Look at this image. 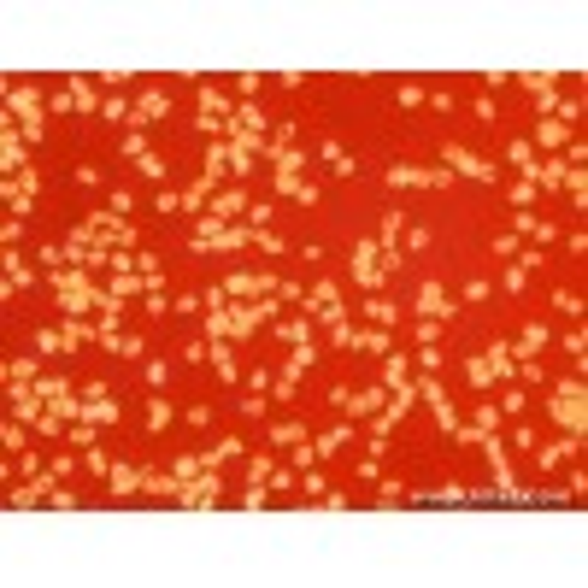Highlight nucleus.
I'll return each instance as SVG.
<instances>
[{"label":"nucleus","instance_id":"obj_7","mask_svg":"<svg viewBox=\"0 0 588 588\" xmlns=\"http://www.w3.org/2000/svg\"><path fill=\"white\" fill-rule=\"evenodd\" d=\"M147 423H153V430H159V423H171V406H165V400H153V406H147Z\"/></svg>","mask_w":588,"mask_h":588},{"label":"nucleus","instance_id":"obj_9","mask_svg":"<svg viewBox=\"0 0 588 588\" xmlns=\"http://www.w3.org/2000/svg\"><path fill=\"white\" fill-rule=\"evenodd\" d=\"M365 312H371V318H377V324H395V306H388V300H371V306H365Z\"/></svg>","mask_w":588,"mask_h":588},{"label":"nucleus","instance_id":"obj_3","mask_svg":"<svg viewBox=\"0 0 588 588\" xmlns=\"http://www.w3.org/2000/svg\"><path fill=\"white\" fill-rule=\"evenodd\" d=\"M506 159H512L518 171H535V153H530V141H512V147H506Z\"/></svg>","mask_w":588,"mask_h":588},{"label":"nucleus","instance_id":"obj_4","mask_svg":"<svg viewBox=\"0 0 588 588\" xmlns=\"http://www.w3.org/2000/svg\"><path fill=\"white\" fill-rule=\"evenodd\" d=\"M353 347H365V353H388V335H383V330H365V335H353Z\"/></svg>","mask_w":588,"mask_h":588},{"label":"nucleus","instance_id":"obj_1","mask_svg":"<svg viewBox=\"0 0 588 588\" xmlns=\"http://www.w3.org/2000/svg\"><path fill=\"white\" fill-rule=\"evenodd\" d=\"M441 159H447V165H453V171H465V177H482V183H488V177H494V171H488V165H482V159H471V153H465V147H441Z\"/></svg>","mask_w":588,"mask_h":588},{"label":"nucleus","instance_id":"obj_5","mask_svg":"<svg viewBox=\"0 0 588 588\" xmlns=\"http://www.w3.org/2000/svg\"><path fill=\"white\" fill-rule=\"evenodd\" d=\"M418 312H423V318H430V312H447V300H441V288H423V294H418Z\"/></svg>","mask_w":588,"mask_h":588},{"label":"nucleus","instance_id":"obj_2","mask_svg":"<svg viewBox=\"0 0 588 588\" xmlns=\"http://www.w3.org/2000/svg\"><path fill=\"white\" fill-rule=\"evenodd\" d=\"M300 423H276V430H271V441H276V447H300Z\"/></svg>","mask_w":588,"mask_h":588},{"label":"nucleus","instance_id":"obj_8","mask_svg":"<svg viewBox=\"0 0 588 588\" xmlns=\"http://www.w3.org/2000/svg\"><path fill=\"white\" fill-rule=\"evenodd\" d=\"M141 477H136V471H112V488H118V494H129V488H136Z\"/></svg>","mask_w":588,"mask_h":588},{"label":"nucleus","instance_id":"obj_6","mask_svg":"<svg viewBox=\"0 0 588 588\" xmlns=\"http://www.w3.org/2000/svg\"><path fill=\"white\" fill-rule=\"evenodd\" d=\"M542 347H547V330H542V324H530V330H524V359L542 353Z\"/></svg>","mask_w":588,"mask_h":588}]
</instances>
